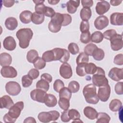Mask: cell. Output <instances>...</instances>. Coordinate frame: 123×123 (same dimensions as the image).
<instances>
[{
	"mask_svg": "<svg viewBox=\"0 0 123 123\" xmlns=\"http://www.w3.org/2000/svg\"><path fill=\"white\" fill-rule=\"evenodd\" d=\"M41 79H43L46 81H47L48 82H49V83L51 82L52 80V76L48 73H44L43 74L41 75Z\"/></svg>",
	"mask_w": 123,
	"mask_h": 123,
	"instance_id": "obj_58",
	"label": "cell"
},
{
	"mask_svg": "<svg viewBox=\"0 0 123 123\" xmlns=\"http://www.w3.org/2000/svg\"><path fill=\"white\" fill-rule=\"evenodd\" d=\"M24 107V104L23 101L17 102L9 109L8 114L12 119L16 121V119L19 117Z\"/></svg>",
	"mask_w": 123,
	"mask_h": 123,
	"instance_id": "obj_7",
	"label": "cell"
},
{
	"mask_svg": "<svg viewBox=\"0 0 123 123\" xmlns=\"http://www.w3.org/2000/svg\"><path fill=\"white\" fill-rule=\"evenodd\" d=\"M59 98H63L70 99L72 97V92L68 87H64L59 91Z\"/></svg>",
	"mask_w": 123,
	"mask_h": 123,
	"instance_id": "obj_39",
	"label": "cell"
},
{
	"mask_svg": "<svg viewBox=\"0 0 123 123\" xmlns=\"http://www.w3.org/2000/svg\"><path fill=\"white\" fill-rule=\"evenodd\" d=\"M68 49L69 52L73 55L77 54L79 51V48L78 45L75 43H70L68 46Z\"/></svg>",
	"mask_w": 123,
	"mask_h": 123,
	"instance_id": "obj_44",
	"label": "cell"
},
{
	"mask_svg": "<svg viewBox=\"0 0 123 123\" xmlns=\"http://www.w3.org/2000/svg\"><path fill=\"white\" fill-rule=\"evenodd\" d=\"M92 80L93 84L98 87L103 86L109 84V81L106 77L104 70L99 67H97L96 72L92 76Z\"/></svg>",
	"mask_w": 123,
	"mask_h": 123,
	"instance_id": "obj_3",
	"label": "cell"
},
{
	"mask_svg": "<svg viewBox=\"0 0 123 123\" xmlns=\"http://www.w3.org/2000/svg\"><path fill=\"white\" fill-rule=\"evenodd\" d=\"M123 82H119L115 85L114 86V90L117 94L118 95L123 94Z\"/></svg>",
	"mask_w": 123,
	"mask_h": 123,
	"instance_id": "obj_55",
	"label": "cell"
},
{
	"mask_svg": "<svg viewBox=\"0 0 123 123\" xmlns=\"http://www.w3.org/2000/svg\"><path fill=\"white\" fill-rule=\"evenodd\" d=\"M113 62L115 64L122 65L123 64V54L120 53L116 55L114 57Z\"/></svg>",
	"mask_w": 123,
	"mask_h": 123,
	"instance_id": "obj_54",
	"label": "cell"
},
{
	"mask_svg": "<svg viewBox=\"0 0 123 123\" xmlns=\"http://www.w3.org/2000/svg\"><path fill=\"white\" fill-rule=\"evenodd\" d=\"M27 75L32 79H37L39 75V72L37 69L32 68L28 72Z\"/></svg>",
	"mask_w": 123,
	"mask_h": 123,
	"instance_id": "obj_52",
	"label": "cell"
},
{
	"mask_svg": "<svg viewBox=\"0 0 123 123\" xmlns=\"http://www.w3.org/2000/svg\"><path fill=\"white\" fill-rule=\"evenodd\" d=\"M117 34L116 31L114 29H109L105 31L103 34V37L107 40H110L114 36Z\"/></svg>",
	"mask_w": 123,
	"mask_h": 123,
	"instance_id": "obj_48",
	"label": "cell"
},
{
	"mask_svg": "<svg viewBox=\"0 0 123 123\" xmlns=\"http://www.w3.org/2000/svg\"><path fill=\"white\" fill-rule=\"evenodd\" d=\"M92 12L90 8H83L80 12V16L82 21H88L91 18Z\"/></svg>",
	"mask_w": 123,
	"mask_h": 123,
	"instance_id": "obj_27",
	"label": "cell"
},
{
	"mask_svg": "<svg viewBox=\"0 0 123 123\" xmlns=\"http://www.w3.org/2000/svg\"><path fill=\"white\" fill-rule=\"evenodd\" d=\"M30 95L31 98L33 100L40 103H44L47 94L46 91L37 88L31 91Z\"/></svg>",
	"mask_w": 123,
	"mask_h": 123,
	"instance_id": "obj_9",
	"label": "cell"
},
{
	"mask_svg": "<svg viewBox=\"0 0 123 123\" xmlns=\"http://www.w3.org/2000/svg\"><path fill=\"white\" fill-rule=\"evenodd\" d=\"M36 121L35 119L32 117H29L26 118L24 121V123H36Z\"/></svg>",
	"mask_w": 123,
	"mask_h": 123,
	"instance_id": "obj_61",
	"label": "cell"
},
{
	"mask_svg": "<svg viewBox=\"0 0 123 123\" xmlns=\"http://www.w3.org/2000/svg\"><path fill=\"white\" fill-rule=\"evenodd\" d=\"M122 2V0H110V3L113 6H116L120 5Z\"/></svg>",
	"mask_w": 123,
	"mask_h": 123,
	"instance_id": "obj_62",
	"label": "cell"
},
{
	"mask_svg": "<svg viewBox=\"0 0 123 123\" xmlns=\"http://www.w3.org/2000/svg\"><path fill=\"white\" fill-rule=\"evenodd\" d=\"M80 0H70L66 3L67 12L71 14L74 13L80 5Z\"/></svg>",
	"mask_w": 123,
	"mask_h": 123,
	"instance_id": "obj_22",
	"label": "cell"
},
{
	"mask_svg": "<svg viewBox=\"0 0 123 123\" xmlns=\"http://www.w3.org/2000/svg\"><path fill=\"white\" fill-rule=\"evenodd\" d=\"M109 19L105 15L98 16L94 21V26L98 30H102L109 25Z\"/></svg>",
	"mask_w": 123,
	"mask_h": 123,
	"instance_id": "obj_15",
	"label": "cell"
},
{
	"mask_svg": "<svg viewBox=\"0 0 123 123\" xmlns=\"http://www.w3.org/2000/svg\"><path fill=\"white\" fill-rule=\"evenodd\" d=\"M86 64H82L77 65V66L76 68V73L78 75L80 76H84L86 74L85 71Z\"/></svg>",
	"mask_w": 123,
	"mask_h": 123,
	"instance_id": "obj_49",
	"label": "cell"
},
{
	"mask_svg": "<svg viewBox=\"0 0 123 123\" xmlns=\"http://www.w3.org/2000/svg\"><path fill=\"white\" fill-rule=\"evenodd\" d=\"M3 46L5 49L9 51L13 50L16 47V43L14 38L12 36L5 37L3 42Z\"/></svg>",
	"mask_w": 123,
	"mask_h": 123,
	"instance_id": "obj_18",
	"label": "cell"
},
{
	"mask_svg": "<svg viewBox=\"0 0 123 123\" xmlns=\"http://www.w3.org/2000/svg\"><path fill=\"white\" fill-rule=\"evenodd\" d=\"M92 56L95 60L100 61L104 59L105 56V53L101 49L98 48L94 51L92 54Z\"/></svg>",
	"mask_w": 123,
	"mask_h": 123,
	"instance_id": "obj_36",
	"label": "cell"
},
{
	"mask_svg": "<svg viewBox=\"0 0 123 123\" xmlns=\"http://www.w3.org/2000/svg\"><path fill=\"white\" fill-rule=\"evenodd\" d=\"M103 34L100 31L94 32L91 35V41L96 43L101 42L103 40Z\"/></svg>",
	"mask_w": 123,
	"mask_h": 123,
	"instance_id": "obj_33",
	"label": "cell"
},
{
	"mask_svg": "<svg viewBox=\"0 0 123 123\" xmlns=\"http://www.w3.org/2000/svg\"><path fill=\"white\" fill-rule=\"evenodd\" d=\"M52 50L54 53L55 61L59 60L61 62L65 63L69 60L70 56V53L67 49L60 48H56Z\"/></svg>",
	"mask_w": 123,
	"mask_h": 123,
	"instance_id": "obj_6",
	"label": "cell"
},
{
	"mask_svg": "<svg viewBox=\"0 0 123 123\" xmlns=\"http://www.w3.org/2000/svg\"><path fill=\"white\" fill-rule=\"evenodd\" d=\"M111 24L113 25H123V13L114 12L110 16Z\"/></svg>",
	"mask_w": 123,
	"mask_h": 123,
	"instance_id": "obj_17",
	"label": "cell"
},
{
	"mask_svg": "<svg viewBox=\"0 0 123 123\" xmlns=\"http://www.w3.org/2000/svg\"><path fill=\"white\" fill-rule=\"evenodd\" d=\"M44 0H33V2L36 3L35 5V12L39 14H43L45 5L43 3Z\"/></svg>",
	"mask_w": 123,
	"mask_h": 123,
	"instance_id": "obj_32",
	"label": "cell"
},
{
	"mask_svg": "<svg viewBox=\"0 0 123 123\" xmlns=\"http://www.w3.org/2000/svg\"><path fill=\"white\" fill-rule=\"evenodd\" d=\"M122 102L118 99H113L111 100L109 104V108L111 111L113 112H116L122 108Z\"/></svg>",
	"mask_w": 123,
	"mask_h": 123,
	"instance_id": "obj_25",
	"label": "cell"
},
{
	"mask_svg": "<svg viewBox=\"0 0 123 123\" xmlns=\"http://www.w3.org/2000/svg\"><path fill=\"white\" fill-rule=\"evenodd\" d=\"M42 58L46 62H50L55 61L54 53L52 49L44 52L42 54Z\"/></svg>",
	"mask_w": 123,
	"mask_h": 123,
	"instance_id": "obj_38",
	"label": "cell"
},
{
	"mask_svg": "<svg viewBox=\"0 0 123 123\" xmlns=\"http://www.w3.org/2000/svg\"><path fill=\"white\" fill-rule=\"evenodd\" d=\"M60 75L64 79H69L73 75V71L71 65L67 62L63 63L59 70Z\"/></svg>",
	"mask_w": 123,
	"mask_h": 123,
	"instance_id": "obj_12",
	"label": "cell"
},
{
	"mask_svg": "<svg viewBox=\"0 0 123 123\" xmlns=\"http://www.w3.org/2000/svg\"><path fill=\"white\" fill-rule=\"evenodd\" d=\"M97 123H109L111 120L110 116L105 112H99L98 114Z\"/></svg>",
	"mask_w": 123,
	"mask_h": 123,
	"instance_id": "obj_30",
	"label": "cell"
},
{
	"mask_svg": "<svg viewBox=\"0 0 123 123\" xmlns=\"http://www.w3.org/2000/svg\"><path fill=\"white\" fill-rule=\"evenodd\" d=\"M15 2V1L14 0H4L2 1L3 5L6 7H11L12 6Z\"/></svg>",
	"mask_w": 123,
	"mask_h": 123,
	"instance_id": "obj_60",
	"label": "cell"
},
{
	"mask_svg": "<svg viewBox=\"0 0 123 123\" xmlns=\"http://www.w3.org/2000/svg\"><path fill=\"white\" fill-rule=\"evenodd\" d=\"M63 22V13L56 12L51 18V20L48 25L49 30L52 33H57L61 29Z\"/></svg>",
	"mask_w": 123,
	"mask_h": 123,
	"instance_id": "obj_4",
	"label": "cell"
},
{
	"mask_svg": "<svg viewBox=\"0 0 123 123\" xmlns=\"http://www.w3.org/2000/svg\"><path fill=\"white\" fill-rule=\"evenodd\" d=\"M109 77L115 81H119L123 79V69L117 67L111 68L108 74Z\"/></svg>",
	"mask_w": 123,
	"mask_h": 123,
	"instance_id": "obj_14",
	"label": "cell"
},
{
	"mask_svg": "<svg viewBox=\"0 0 123 123\" xmlns=\"http://www.w3.org/2000/svg\"><path fill=\"white\" fill-rule=\"evenodd\" d=\"M80 30L82 33H85L89 31V24L88 21H82L80 25Z\"/></svg>",
	"mask_w": 123,
	"mask_h": 123,
	"instance_id": "obj_50",
	"label": "cell"
},
{
	"mask_svg": "<svg viewBox=\"0 0 123 123\" xmlns=\"http://www.w3.org/2000/svg\"><path fill=\"white\" fill-rule=\"evenodd\" d=\"M60 113L56 111H51L48 112H41L37 118L40 122L44 123H48L51 121H55L60 117Z\"/></svg>",
	"mask_w": 123,
	"mask_h": 123,
	"instance_id": "obj_5",
	"label": "cell"
},
{
	"mask_svg": "<svg viewBox=\"0 0 123 123\" xmlns=\"http://www.w3.org/2000/svg\"><path fill=\"white\" fill-rule=\"evenodd\" d=\"M38 57V53L35 49H31L27 53L26 59L30 63H33Z\"/></svg>",
	"mask_w": 123,
	"mask_h": 123,
	"instance_id": "obj_28",
	"label": "cell"
},
{
	"mask_svg": "<svg viewBox=\"0 0 123 123\" xmlns=\"http://www.w3.org/2000/svg\"><path fill=\"white\" fill-rule=\"evenodd\" d=\"M53 89L54 90L57 92H59V91L64 87V84L63 81H62L60 79H56L53 84Z\"/></svg>",
	"mask_w": 123,
	"mask_h": 123,
	"instance_id": "obj_47",
	"label": "cell"
},
{
	"mask_svg": "<svg viewBox=\"0 0 123 123\" xmlns=\"http://www.w3.org/2000/svg\"><path fill=\"white\" fill-rule=\"evenodd\" d=\"M97 66L92 62L87 63L85 65V71L86 73L87 74H93L96 72Z\"/></svg>",
	"mask_w": 123,
	"mask_h": 123,
	"instance_id": "obj_41",
	"label": "cell"
},
{
	"mask_svg": "<svg viewBox=\"0 0 123 123\" xmlns=\"http://www.w3.org/2000/svg\"><path fill=\"white\" fill-rule=\"evenodd\" d=\"M63 22L62 26H67L71 24L72 18L71 16L67 13H63Z\"/></svg>",
	"mask_w": 123,
	"mask_h": 123,
	"instance_id": "obj_53",
	"label": "cell"
},
{
	"mask_svg": "<svg viewBox=\"0 0 123 123\" xmlns=\"http://www.w3.org/2000/svg\"><path fill=\"white\" fill-rule=\"evenodd\" d=\"M32 13L30 11L25 10L22 12L19 15V19L24 24H29L32 21Z\"/></svg>",
	"mask_w": 123,
	"mask_h": 123,
	"instance_id": "obj_24",
	"label": "cell"
},
{
	"mask_svg": "<svg viewBox=\"0 0 123 123\" xmlns=\"http://www.w3.org/2000/svg\"><path fill=\"white\" fill-rule=\"evenodd\" d=\"M5 25L8 30L12 31L14 30L18 26L17 20L13 17H8L5 21Z\"/></svg>",
	"mask_w": 123,
	"mask_h": 123,
	"instance_id": "obj_23",
	"label": "cell"
},
{
	"mask_svg": "<svg viewBox=\"0 0 123 123\" xmlns=\"http://www.w3.org/2000/svg\"><path fill=\"white\" fill-rule=\"evenodd\" d=\"M1 75L4 78H14L17 75V72L15 69L10 66H3L0 70Z\"/></svg>",
	"mask_w": 123,
	"mask_h": 123,
	"instance_id": "obj_13",
	"label": "cell"
},
{
	"mask_svg": "<svg viewBox=\"0 0 123 123\" xmlns=\"http://www.w3.org/2000/svg\"><path fill=\"white\" fill-rule=\"evenodd\" d=\"M36 88L47 92L48 91L49 88V83L43 79H41L40 80L37 82L36 84Z\"/></svg>",
	"mask_w": 123,
	"mask_h": 123,
	"instance_id": "obj_35",
	"label": "cell"
},
{
	"mask_svg": "<svg viewBox=\"0 0 123 123\" xmlns=\"http://www.w3.org/2000/svg\"><path fill=\"white\" fill-rule=\"evenodd\" d=\"M83 94L87 103L96 104L99 101V98L96 93V87L92 84L86 85L83 88Z\"/></svg>",
	"mask_w": 123,
	"mask_h": 123,
	"instance_id": "obj_2",
	"label": "cell"
},
{
	"mask_svg": "<svg viewBox=\"0 0 123 123\" xmlns=\"http://www.w3.org/2000/svg\"><path fill=\"white\" fill-rule=\"evenodd\" d=\"M83 112L85 116L90 120H94L98 117V113L96 110L90 106L86 107L84 109Z\"/></svg>",
	"mask_w": 123,
	"mask_h": 123,
	"instance_id": "obj_19",
	"label": "cell"
},
{
	"mask_svg": "<svg viewBox=\"0 0 123 123\" xmlns=\"http://www.w3.org/2000/svg\"><path fill=\"white\" fill-rule=\"evenodd\" d=\"M0 108L9 109L14 105L13 101L11 97L8 95H4L0 98Z\"/></svg>",
	"mask_w": 123,
	"mask_h": 123,
	"instance_id": "obj_20",
	"label": "cell"
},
{
	"mask_svg": "<svg viewBox=\"0 0 123 123\" xmlns=\"http://www.w3.org/2000/svg\"><path fill=\"white\" fill-rule=\"evenodd\" d=\"M55 13L56 12L53 8L48 6H46L43 14L47 17L51 18L55 15Z\"/></svg>",
	"mask_w": 123,
	"mask_h": 123,
	"instance_id": "obj_51",
	"label": "cell"
},
{
	"mask_svg": "<svg viewBox=\"0 0 123 123\" xmlns=\"http://www.w3.org/2000/svg\"><path fill=\"white\" fill-rule=\"evenodd\" d=\"M34 66L37 69L41 70L43 69L46 66V62L42 58L38 57L33 63Z\"/></svg>",
	"mask_w": 123,
	"mask_h": 123,
	"instance_id": "obj_43",
	"label": "cell"
},
{
	"mask_svg": "<svg viewBox=\"0 0 123 123\" xmlns=\"http://www.w3.org/2000/svg\"><path fill=\"white\" fill-rule=\"evenodd\" d=\"M58 104L62 110H67L70 107V99L63 98H59Z\"/></svg>",
	"mask_w": 123,
	"mask_h": 123,
	"instance_id": "obj_37",
	"label": "cell"
},
{
	"mask_svg": "<svg viewBox=\"0 0 123 123\" xmlns=\"http://www.w3.org/2000/svg\"><path fill=\"white\" fill-rule=\"evenodd\" d=\"M68 110H64L62 113L61 116V121L64 123H67L69 122L71 119L69 117L68 114Z\"/></svg>",
	"mask_w": 123,
	"mask_h": 123,
	"instance_id": "obj_56",
	"label": "cell"
},
{
	"mask_svg": "<svg viewBox=\"0 0 123 123\" xmlns=\"http://www.w3.org/2000/svg\"><path fill=\"white\" fill-rule=\"evenodd\" d=\"M80 41L84 44H87L91 40V34L89 31L82 33L80 38Z\"/></svg>",
	"mask_w": 123,
	"mask_h": 123,
	"instance_id": "obj_45",
	"label": "cell"
},
{
	"mask_svg": "<svg viewBox=\"0 0 123 123\" xmlns=\"http://www.w3.org/2000/svg\"><path fill=\"white\" fill-rule=\"evenodd\" d=\"M33 82L32 79L27 74L25 75L22 77V84L24 87H28L30 86Z\"/></svg>",
	"mask_w": 123,
	"mask_h": 123,
	"instance_id": "obj_46",
	"label": "cell"
},
{
	"mask_svg": "<svg viewBox=\"0 0 123 123\" xmlns=\"http://www.w3.org/2000/svg\"><path fill=\"white\" fill-rule=\"evenodd\" d=\"M68 88L72 93H75L79 91L80 85L78 82L76 81H72L69 83Z\"/></svg>",
	"mask_w": 123,
	"mask_h": 123,
	"instance_id": "obj_42",
	"label": "cell"
},
{
	"mask_svg": "<svg viewBox=\"0 0 123 123\" xmlns=\"http://www.w3.org/2000/svg\"><path fill=\"white\" fill-rule=\"evenodd\" d=\"M110 8V4L106 0H101L98 2L96 6V12L100 15H102L107 12Z\"/></svg>",
	"mask_w": 123,
	"mask_h": 123,
	"instance_id": "obj_16",
	"label": "cell"
},
{
	"mask_svg": "<svg viewBox=\"0 0 123 123\" xmlns=\"http://www.w3.org/2000/svg\"><path fill=\"white\" fill-rule=\"evenodd\" d=\"M111 47L113 51H118L123 48V40L122 35L117 34L110 40Z\"/></svg>",
	"mask_w": 123,
	"mask_h": 123,
	"instance_id": "obj_11",
	"label": "cell"
},
{
	"mask_svg": "<svg viewBox=\"0 0 123 123\" xmlns=\"http://www.w3.org/2000/svg\"><path fill=\"white\" fill-rule=\"evenodd\" d=\"M16 36L19 40L20 47L22 49H26L29 46L30 41L33 36V32L30 28H24L18 30Z\"/></svg>",
	"mask_w": 123,
	"mask_h": 123,
	"instance_id": "obj_1",
	"label": "cell"
},
{
	"mask_svg": "<svg viewBox=\"0 0 123 123\" xmlns=\"http://www.w3.org/2000/svg\"><path fill=\"white\" fill-rule=\"evenodd\" d=\"M89 61V56L84 52H81L77 57L76 62L77 65L86 64Z\"/></svg>",
	"mask_w": 123,
	"mask_h": 123,
	"instance_id": "obj_31",
	"label": "cell"
},
{
	"mask_svg": "<svg viewBox=\"0 0 123 123\" xmlns=\"http://www.w3.org/2000/svg\"><path fill=\"white\" fill-rule=\"evenodd\" d=\"M12 62L11 55L6 52H3L0 54V64L2 67L9 66Z\"/></svg>",
	"mask_w": 123,
	"mask_h": 123,
	"instance_id": "obj_21",
	"label": "cell"
},
{
	"mask_svg": "<svg viewBox=\"0 0 123 123\" xmlns=\"http://www.w3.org/2000/svg\"><path fill=\"white\" fill-rule=\"evenodd\" d=\"M44 103L47 107H53L57 104V98L51 94H47Z\"/></svg>",
	"mask_w": 123,
	"mask_h": 123,
	"instance_id": "obj_26",
	"label": "cell"
},
{
	"mask_svg": "<svg viewBox=\"0 0 123 123\" xmlns=\"http://www.w3.org/2000/svg\"><path fill=\"white\" fill-rule=\"evenodd\" d=\"M45 15L44 14H39L36 12L32 13V21L36 25L41 24L44 21Z\"/></svg>",
	"mask_w": 123,
	"mask_h": 123,
	"instance_id": "obj_29",
	"label": "cell"
},
{
	"mask_svg": "<svg viewBox=\"0 0 123 123\" xmlns=\"http://www.w3.org/2000/svg\"><path fill=\"white\" fill-rule=\"evenodd\" d=\"M98 47L93 43H89L84 48V53L88 56H92L94 51L97 49Z\"/></svg>",
	"mask_w": 123,
	"mask_h": 123,
	"instance_id": "obj_40",
	"label": "cell"
},
{
	"mask_svg": "<svg viewBox=\"0 0 123 123\" xmlns=\"http://www.w3.org/2000/svg\"><path fill=\"white\" fill-rule=\"evenodd\" d=\"M3 121L6 123H13L14 122H15L16 120H14L13 119H12L11 117H10L9 114H8V113H6L4 116H3Z\"/></svg>",
	"mask_w": 123,
	"mask_h": 123,
	"instance_id": "obj_59",
	"label": "cell"
},
{
	"mask_svg": "<svg viewBox=\"0 0 123 123\" xmlns=\"http://www.w3.org/2000/svg\"><path fill=\"white\" fill-rule=\"evenodd\" d=\"M81 2L83 8H90L93 5V1L92 0H82Z\"/></svg>",
	"mask_w": 123,
	"mask_h": 123,
	"instance_id": "obj_57",
	"label": "cell"
},
{
	"mask_svg": "<svg viewBox=\"0 0 123 123\" xmlns=\"http://www.w3.org/2000/svg\"><path fill=\"white\" fill-rule=\"evenodd\" d=\"M59 0H49L48 2L51 5H56L58 2H59Z\"/></svg>",
	"mask_w": 123,
	"mask_h": 123,
	"instance_id": "obj_63",
	"label": "cell"
},
{
	"mask_svg": "<svg viewBox=\"0 0 123 123\" xmlns=\"http://www.w3.org/2000/svg\"><path fill=\"white\" fill-rule=\"evenodd\" d=\"M68 114L69 118L71 120H73V122H78L77 120H79L80 118V114L79 111L75 109H71L68 110Z\"/></svg>",
	"mask_w": 123,
	"mask_h": 123,
	"instance_id": "obj_34",
	"label": "cell"
},
{
	"mask_svg": "<svg viewBox=\"0 0 123 123\" xmlns=\"http://www.w3.org/2000/svg\"><path fill=\"white\" fill-rule=\"evenodd\" d=\"M6 92L10 95L15 96L18 95L21 91V87L19 83L15 81H9L5 85Z\"/></svg>",
	"mask_w": 123,
	"mask_h": 123,
	"instance_id": "obj_8",
	"label": "cell"
},
{
	"mask_svg": "<svg viewBox=\"0 0 123 123\" xmlns=\"http://www.w3.org/2000/svg\"><path fill=\"white\" fill-rule=\"evenodd\" d=\"M111 91V87L109 84L99 87L98 92V96L99 99L102 102L107 101L110 98Z\"/></svg>",
	"mask_w": 123,
	"mask_h": 123,
	"instance_id": "obj_10",
	"label": "cell"
}]
</instances>
